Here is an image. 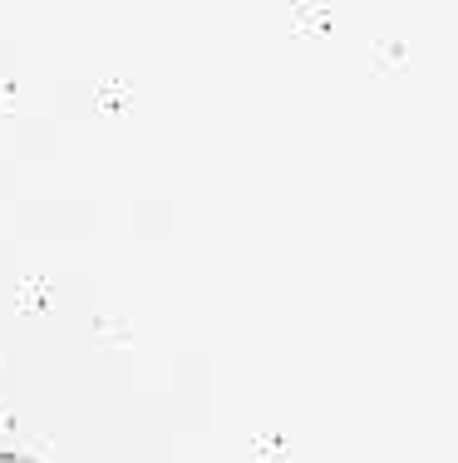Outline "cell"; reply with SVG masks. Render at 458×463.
Instances as JSON below:
<instances>
[{
  "label": "cell",
  "mask_w": 458,
  "mask_h": 463,
  "mask_svg": "<svg viewBox=\"0 0 458 463\" xmlns=\"http://www.w3.org/2000/svg\"><path fill=\"white\" fill-rule=\"evenodd\" d=\"M0 463H10V458H0Z\"/></svg>",
  "instance_id": "cell-1"
}]
</instances>
